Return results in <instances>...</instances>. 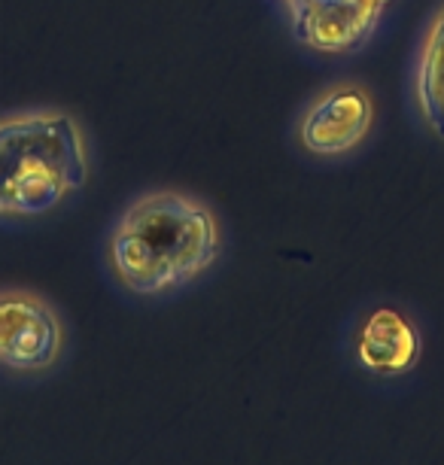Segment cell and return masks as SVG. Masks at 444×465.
Wrapping results in <instances>:
<instances>
[{"label":"cell","instance_id":"obj_6","mask_svg":"<svg viewBox=\"0 0 444 465\" xmlns=\"http://www.w3.org/2000/svg\"><path fill=\"white\" fill-rule=\"evenodd\" d=\"M420 329L396 304H374L353 329V359L369 374L402 377L420 362Z\"/></svg>","mask_w":444,"mask_h":465},{"label":"cell","instance_id":"obj_2","mask_svg":"<svg viewBox=\"0 0 444 465\" xmlns=\"http://www.w3.org/2000/svg\"><path fill=\"white\" fill-rule=\"evenodd\" d=\"M92 177V146L67 110L0 116V223H28L80 195Z\"/></svg>","mask_w":444,"mask_h":465},{"label":"cell","instance_id":"obj_7","mask_svg":"<svg viewBox=\"0 0 444 465\" xmlns=\"http://www.w3.org/2000/svg\"><path fill=\"white\" fill-rule=\"evenodd\" d=\"M411 104L420 125L444 140V0L432 10L417 40L411 64Z\"/></svg>","mask_w":444,"mask_h":465},{"label":"cell","instance_id":"obj_3","mask_svg":"<svg viewBox=\"0 0 444 465\" xmlns=\"http://www.w3.org/2000/svg\"><path fill=\"white\" fill-rule=\"evenodd\" d=\"M396 0H277L301 49L323 58L356 55L371 43Z\"/></svg>","mask_w":444,"mask_h":465},{"label":"cell","instance_id":"obj_4","mask_svg":"<svg viewBox=\"0 0 444 465\" xmlns=\"http://www.w3.org/2000/svg\"><path fill=\"white\" fill-rule=\"evenodd\" d=\"M378 119V104L362 83L341 80L326 85L304 104L295 122V140L317 159H344L356 153Z\"/></svg>","mask_w":444,"mask_h":465},{"label":"cell","instance_id":"obj_1","mask_svg":"<svg viewBox=\"0 0 444 465\" xmlns=\"http://www.w3.org/2000/svg\"><path fill=\"white\" fill-rule=\"evenodd\" d=\"M220 216L183 189L137 195L104 241V262L113 280L141 298H164L186 289L220 262Z\"/></svg>","mask_w":444,"mask_h":465},{"label":"cell","instance_id":"obj_5","mask_svg":"<svg viewBox=\"0 0 444 465\" xmlns=\"http://www.w3.org/2000/svg\"><path fill=\"white\" fill-rule=\"evenodd\" d=\"M67 344L55 304L31 289H0V368L43 374L61 362Z\"/></svg>","mask_w":444,"mask_h":465}]
</instances>
